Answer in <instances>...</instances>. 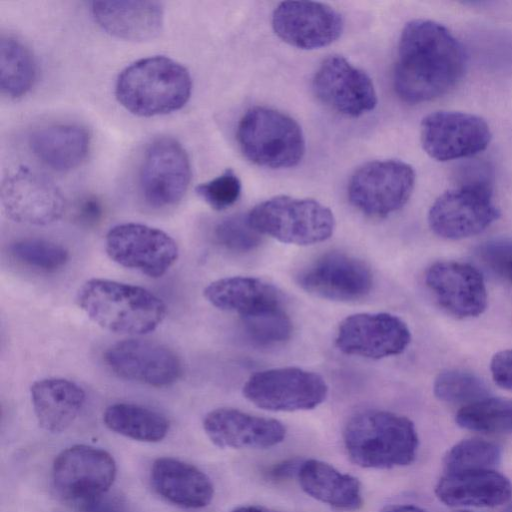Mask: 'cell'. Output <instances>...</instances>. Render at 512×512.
<instances>
[{
    "instance_id": "obj_21",
    "label": "cell",
    "mask_w": 512,
    "mask_h": 512,
    "mask_svg": "<svg viewBox=\"0 0 512 512\" xmlns=\"http://www.w3.org/2000/svg\"><path fill=\"white\" fill-rule=\"evenodd\" d=\"M203 429L214 445L233 449L270 448L282 442L286 435L284 425L276 419L229 407L207 413Z\"/></svg>"
},
{
    "instance_id": "obj_7",
    "label": "cell",
    "mask_w": 512,
    "mask_h": 512,
    "mask_svg": "<svg viewBox=\"0 0 512 512\" xmlns=\"http://www.w3.org/2000/svg\"><path fill=\"white\" fill-rule=\"evenodd\" d=\"M498 217L490 182L487 178L472 177L435 200L428 222L438 236L456 240L482 232Z\"/></svg>"
},
{
    "instance_id": "obj_3",
    "label": "cell",
    "mask_w": 512,
    "mask_h": 512,
    "mask_svg": "<svg viewBox=\"0 0 512 512\" xmlns=\"http://www.w3.org/2000/svg\"><path fill=\"white\" fill-rule=\"evenodd\" d=\"M343 442L355 465L389 469L411 464L419 441L415 426L407 417L389 411L366 410L349 419Z\"/></svg>"
},
{
    "instance_id": "obj_31",
    "label": "cell",
    "mask_w": 512,
    "mask_h": 512,
    "mask_svg": "<svg viewBox=\"0 0 512 512\" xmlns=\"http://www.w3.org/2000/svg\"><path fill=\"white\" fill-rule=\"evenodd\" d=\"M457 424L481 433L512 430V401L485 398L463 406L456 414Z\"/></svg>"
},
{
    "instance_id": "obj_2",
    "label": "cell",
    "mask_w": 512,
    "mask_h": 512,
    "mask_svg": "<svg viewBox=\"0 0 512 512\" xmlns=\"http://www.w3.org/2000/svg\"><path fill=\"white\" fill-rule=\"evenodd\" d=\"M75 301L95 324L117 334L152 332L167 312L165 303L149 290L102 278L84 282Z\"/></svg>"
},
{
    "instance_id": "obj_25",
    "label": "cell",
    "mask_w": 512,
    "mask_h": 512,
    "mask_svg": "<svg viewBox=\"0 0 512 512\" xmlns=\"http://www.w3.org/2000/svg\"><path fill=\"white\" fill-rule=\"evenodd\" d=\"M203 295L214 307L241 318L283 308V295L274 285L254 277L234 276L208 284Z\"/></svg>"
},
{
    "instance_id": "obj_22",
    "label": "cell",
    "mask_w": 512,
    "mask_h": 512,
    "mask_svg": "<svg viewBox=\"0 0 512 512\" xmlns=\"http://www.w3.org/2000/svg\"><path fill=\"white\" fill-rule=\"evenodd\" d=\"M439 500L454 507H496L512 496L510 480L494 470L445 473L435 487Z\"/></svg>"
},
{
    "instance_id": "obj_36",
    "label": "cell",
    "mask_w": 512,
    "mask_h": 512,
    "mask_svg": "<svg viewBox=\"0 0 512 512\" xmlns=\"http://www.w3.org/2000/svg\"><path fill=\"white\" fill-rule=\"evenodd\" d=\"M261 235L248 220V215L237 214L221 220L214 229L216 242L233 252H248L259 246Z\"/></svg>"
},
{
    "instance_id": "obj_23",
    "label": "cell",
    "mask_w": 512,
    "mask_h": 512,
    "mask_svg": "<svg viewBox=\"0 0 512 512\" xmlns=\"http://www.w3.org/2000/svg\"><path fill=\"white\" fill-rule=\"evenodd\" d=\"M91 12L103 30L129 41L157 37L164 22L163 5L158 1H94Z\"/></svg>"
},
{
    "instance_id": "obj_43",
    "label": "cell",
    "mask_w": 512,
    "mask_h": 512,
    "mask_svg": "<svg viewBox=\"0 0 512 512\" xmlns=\"http://www.w3.org/2000/svg\"><path fill=\"white\" fill-rule=\"evenodd\" d=\"M380 512H427L424 509L415 506V505H408V504H398V505H392L389 507H386Z\"/></svg>"
},
{
    "instance_id": "obj_40",
    "label": "cell",
    "mask_w": 512,
    "mask_h": 512,
    "mask_svg": "<svg viewBox=\"0 0 512 512\" xmlns=\"http://www.w3.org/2000/svg\"><path fill=\"white\" fill-rule=\"evenodd\" d=\"M490 369L499 386L512 390V350L496 353L491 360Z\"/></svg>"
},
{
    "instance_id": "obj_30",
    "label": "cell",
    "mask_w": 512,
    "mask_h": 512,
    "mask_svg": "<svg viewBox=\"0 0 512 512\" xmlns=\"http://www.w3.org/2000/svg\"><path fill=\"white\" fill-rule=\"evenodd\" d=\"M0 87L3 95L19 98L33 86L36 62L30 49L19 39L2 35L0 41Z\"/></svg>"
},
{
    "instance_id": "obj_14",
    "label": "cell",
    "mask_w": 512,
    "mask_h": 512,
    "mask_svg": "<svg viewBox=\"0 0 512 512\" xmlns=\"http://www.w3.org/2000/svg\"><path fill=\"white\" fill-rule=\"evenodd\" d=\"M411 341L410 330L390 313H357L339 324L335 344L348 355L382 359L401 354Z\"/></svg>"
},
{
    "instance_id": "obj_15",
    "label": "cell",
    "mask_w": 512,
    "mask_h": 512,
    "mask_svg": "<svg viewBox=\"0 0 512 512\" xmlns=\"http://www.w3.org/2000/svg\"><path fill=\"white\" fill-rule=\"evenodd\" d=\"M1 202L11 220L29 225H48L65 210L60 189L45 176L26 166L10 174L1 186Z\"/></svg>"
},
{
    "instance_id": "obj_46",
    "label": "cell",
    "mask_w": 512,
    "mask_h": 512,
    "mask_svg": "<svg viewBox=\"0 0 512 512\" xmlns=\"http://www.w3.org/2000/svg\"><path fill=\"white\" fill-rule=\"evenodd\" d=\"M504 512H512V503L504 510Z\"/></svg>"
},
{
    "instance_id": "obj_27",
    "label": "cell",
    "mask_w": 512,
    "mask_h": 512,
    "mask_svg": "<svg viewBox=\"0 0 512 512\" xmlns=\"http://www.w3.org/2000/svg\"><path fill=\"white\" fill-rule=\"evenodd\" d=\"M29 147L48 167L57 171H68L78 167L86 158L90 135L78 124H50L30 134Z\"/></svg>"
},
{
    "instance_id": "obj_47",
    "label": "cell",
    "mask_w": 512,
    "mask_h": 512,
    "mask_svg": "<svg viewBox=\"0 0 512 512\" xmlns=\"http://www.w3.org/2000/svg\"><path fill=\"white\" fill-rule=\"evenodd\" d=\"M458 512H469V511H458Z\"/></svg>"
},
{
    "instance_id": "obj_24",
    "label": "cell",
    "mask_w": 512,
    "mask_h": 512,
    "mask_svg": "<svg viewBox=\"0 0 512 512\" xmlns=\"http://www.w3.org/2000/svg\"><path fill=\"white\" fill-rule=\"evenodd\" d=\"M154 490L166 501L189 509L207 506L214 495L209 477L192 464L172 457L156 459L150 471Z\"/></svg>"
},
{
    "instance_id": "obj_16",
    "label": "cell",
    "mask_w": 512,
    "mask_h": 512,
    "mask_svg": "<svg viewBox=\"0 0 512 512\" xmlns=\"http://www.w3.org/2000/svg\"><path fill=\"white\" fill-rule=\"evenodd\" d=\"M299 286L310 294L333 301L365 298L373 286L370 268L360 259L340 251L327 252L297 276Z\"/></svg>"
},
{
    "instance_id": "obj_45",
    "label": "cell",
    "mask_w": 512,
    "mask_h": 512,
    "mask_svg": "<svg viewBox=\"0 0 512 512\" xmlns=\"http://www.w3.org/2000/svg\"><path fill=\"white\" fill-rule=\"evenodd\" d=\"M507 278H509L512 281V264H511L510 269L508 271Z\"/></svg>"
},
{
    "instance_id": "obj_11",
    "label": "cell",
    "mask_w": 512,
    "mask_h": 512,
    "mask_svg": "<svg viewBox=\"0 0 512 512\" xmlns=\"http://www.w3.org/2000/svg\"><path fill=\"white\" fill-rule=\"evenodd\" d=\"M190 179L189 157L176 139L159 137L147 146L139 172V189L147 205L162 209L177 204Z\"/></svg>"
},
{
    "instance_id": "obj_8",
    "label": "cell",
    "mask_w": 512,
    "mask_h": 512,
    "mask_svg": "<svg viewBox=\"0 0 512 512\" xmlns=\"http://www.w3.org/2000/svg\"><path fill=\"white\" fill-rule=\"evenodd\" d=\"M415 184L413 168L400 160H377L363 164L351 176L348 198L363 214L383 218L401 209Z\"/></svg>"
},
{
    "instance_id": "obj_44",
    "label": "cell",
    "mask_w": 512,
    "mask_h": 512,
    "mask_svg": "<svg viewBox=\"0 0 512 512\" xmlns=\"http://www.w3.org/2000/svg\"><path fill=\"white\" fill-rule=\"evenodd\" d=\"M231 512H278L263 506L245 505L234 508Z\"/></svg>"
},
{
    "instance_id": "obj_1",
    "label": "cell",
    "mask_w": 512,
    "mask_h": 512,
    "mask_svg": "<svg viewBox=\"0 0 512 512\" xmlns=\"http://www.w3.org/2000/svg\"><path fill=\"white\" fill-rule=\"evenodd\" d=\"M465 66V51L447 28L431 20H412L399 40L395 91L411 104L436 99L458 83Z\"/></svg>"
},
{
    "instance_id": "obj_18",
    "label": "cell",
    "mask_w": 512,
    "mask_h": 512,
    "mask_svg": "<svg viewBox=\"0 0 512 512\" xmlns=\"http://www.w3.org/2000/svg\"><path fill=\"white\" fill-rule=\"evenodd\" d=\"M313 90L325 105L349 117L362 116L377 105L371 78L339 55L321 63L313 78Z\"/></svg>"
},
{
    "instance_id": "obj_12",
    "label": "cell",
    "mask_w": 512,
    "mask_h": 512,
    "mask_svg": "<svg viewBox=\"0 0 512 512\" xmlns=\"http://www.w3.org/2000/svg\"><path fill=\"white\" fill-rule=\"evenodd\" d=\"M104 361L118 377L153 387L170 386L183 372L182 362L171 348L147 339H125L111 345Z\"/></svg>"
},
{
    "instance_id": "obj_42",
    "label": "cell",
    "mask_w": 512,
    "mask_h": 512,
    "mask_svg": "<svg viewBox=\"0 0 512 512\" xmlns=\"http://www.w3.org/2000/svg\"><path fill=\"white\" fill-rule=\"evenodd\" d=\"M302 462L297 460H286L273 466L269 471V477L273 480H283L291 477L293 474L298 475Z\"/></svg>"
},
{
    "instance_id": "obj_33",
    "label": "cell",
    "mask_w": 512,
    "mask_h": 512,
    "mask_svg": "<svg viewBox=\"0 0 512 512\" xmlns=\"http://www.w3.org/2000/svg\"><path fill=\"white\" fill-rule=\"evenodd\" d=\"M9 252L18 263L42 272L58 271L69 260L64 246L41 238L17 240L10 245Z\"/></svg>"
},
{
    "instance_id": "obj_37",
    "label": "cell",
    "mask_w": 512,
    "mask_h": 512,
    "mask_svg": "<svg viewBox=\"0 0 512 512\" xmlns=\"http://www.w3.org/2000/svg\"><path fill=\"white\" fill-rule=\"evenodd\" d=\"M241 181L233 170L227 169L221 175L199 184L195 191L215 210L232 206L240 197Z\"/></svg>"
},
{
    "instance_id": "obj_5",
    "label": "cell",
    "mask_w": 512,
    "mask_h": 512,
    "mask_svg": "<svg viewBox=\"0 0 512 512\" xmlns=\"http://www.w3.org/2000/svg\"><path fill=\"white\" fill-rule=\"evenodd\" d=\"M244 156L254 164L271 169L296 166L305 153L301 127L290 116L267 107L246 111L236 133Z\"/></svg>"
},
{
    "instance_id": "obj_34",
    "label": "cell",
    "mask_w": 512,
    "mask_h": 512,
    "mask_svg": "<svg viewBox=\"0 0 512 512\" xmlns=\"http://www.w3.org/2000/svg\"><path fill=\"white\" fill-rule=\"evenodd\" d=\"M248 340L261 347H270L289 340L293 326L283 308L273 309L242 318Z\"/></svg>"
},
{
    "instance_id": "obj_13",
    "label": "cell",
    "mask_w": 512,
    "mask_h": 512,
    "mask_svg": "<svg viewBox=\"0 0 512 512\" xmlns=\"http://www.w3.org/2000/svg\"><path fill=\"white\" fill-rule=\"evenodd\" d=\"M491 140L488 124L481 117L456 111H437L421 123L425 152L438 161L466 158L485 150Z\"/></svg>"
},
{
    "instance_id": "obj_32",
    "label": "cell",
    "mask_w": 512,
    "mask_h": 512,
    "mask_svg": "<svg viewBox=\"0 0 512 512\" xmlns=\"http://www.w3.org/2000/svg\"><path fill=\"white\" fill-rule=\"evenodd\" d=\"M501 450L493 442L480 439H464L446 453L443 465L446 473L469 470H494L500 463Z\"/></svg>"
},
{
    "instance_id": "obj_17",
    "label": "cell",
    "mask_w": 512,
    "mask_h": 512,
    "mask_svg": "<svg viewBox=\"0 0 512 512\" xmlns=\"http://www.w3.org/2000/svg\"><path fill=\"white\" fill-rule=\"evenodd\" d=\"M116 476V463L107 451L73 445L61 451L52 468L57 491L71 502L108 492Z\"/></svg>"
},
{
    "instance_id": "obj_39",
    "label": "cell",
    "mask_w": 512,
    "mask_h": 512,
    "mask_svg": "<svg viewBox=\"0 0 512 512\" xmlns=\"http://www.w3.org/2000/svg\"><path fill=\"white\" fill-rule=\"evenodd\" d=\"M81 512H126L122 502L108 492L72 502Z\"/></svg>"
},
{
    "instance_id": "obj_41",
    "label": "cell",
    "mask_w": 512,
    "mask_h": 512,
    "mask_svg": "<svg viewBox=\"0 0 512 512\" xmlns=\"http://www.w3.org/2000/svg\"><path fill=\"white\" fill-rule=\"evenodd\" d=\"M102 215V207L100 203L94 198L85 199L78 208L79 220L86 224L91 225L98 222Z\"/></svg>"
},
{
    "instance_id": "obj_19",
    "label": "cell",
    "mask_w": 512,
    "mask_h": 512,
    "mask_svg": "<svg viewBox=\"0 0 512 512\" xmlns=\"http://www.w3.org/2000/svg\"><path fill=\"white\" fill-rule=\"evenodd\" d=\"M275 34L287 44L311 50L333 43L341 35L343 19L331 6L312 1L280 3L272 15Z\"/></svg>"
},
{
    "instance_id": "obj_6",
    "label": "cell",
    "mask_w": 512,
    "mask_h": 512,
    "mask_svg": "<svg viewBox=\"0 0 512 512\" xmlns=\"http://www.w3.org/2000/svg\"><path fill=\"white\" fill-rule=\"evenodd\" d=\"M247 215L260 234L287 244L320 243L330 238L335 228L332 211L309 198L275 196L257 204Z\"/></svg>"
},
{
    "instance_id": "obj_20",
    "label": "cell",
    "mask_w": 512,
    "mask_h": 512,
    "mask_svg": "<svg viewBox=\"0 0 512 512\" xmlns=\"http://www.w3.org/2000/svg\"><path fill=\"white\" fill-rule=\"evenodd\" d=\"M425 283L438 304L456 317H475L486 308L487 293L483 277L470 264L436 262L427 269Z\"/></svg>"
},
{
    "instance_id": "obj_4",
    "label": "cell",
    "mask_w": 512,
    "mask_h": 512,
    "mask_svg": "<svg viewBox=\"0 0 512 512\" xmlns=\"http://www.w3.org/2000/svg\"><path fill=\"white\" fill-rule=\"evenodd\" d=\"M192 90L188 70L165 56L139 59L119 74L115 95L132 114L151 117L181 109Z\"/></svg>"
},
{
    "instance_id": "obj_38",
    "label": "cell",
    "mask_w": 512,
    "mask_h": 512,
    "mask_svg": "<svg viewBox=\"0 0 512 512\" xmlns=\"http://www.w3.org/2000/svg\"><path fill=\"white\" fill-rule=\"evenodd\" d=\"M477 256L490 271L507 278L512 264V240L494 239L487 241L479 246Z\"/></svg>"
},
{
    "instance_id": "obj_35",
    "label": "cell",
    "mask_w": 512,
    "mask_h": 512,
    "mask_svg": "<svg viewBox=\"0 0 512 512\" xmlns=\"http://www.w3.org/2000/svg\"><path fill=\"white\" fill-rule=\"evenodd\" d=\"M435 396L449 403L470 404L488 398V389L477 376L464 371L448 370L434 382Z\"/></svg>"
},
{
    "instance_id": "obj_29",
    "label": "cell",
    "mask_w": 512,
    "mask_h": 512,
    "mask_svg": "<svg viewBox=\"0 0 512 512\" xmlns=\"http://www.w3.org/2000/svg\"><path fill=\"white\" fill-rule=\"evenodd\" d=\"M108 429L141 442H159L169 431V421L160 412L134 403L109 405L103 413Z\"/></svg>"
},
{
    "instance_id": "obj_26",
    "label": "cell",
    "mask_w": 512,
    "mask_h": 512,
    "mask_svg": "<svg viewBox=\"0 0 512 512\" xmlns=\"http://www.w3.org/2000/svg\"><path fill=\"white\" fill-rule=\"evenodd\" d=\"M30 397L39 426L50 433L69 428L86 400L84 390L77 383L58 377L35 381L30 387Z\"/></svg>"
},
{
    "instance_id": "obj_28",
    "label": "cell",
    "mask_w": 512,
    "mask_h": 512,
    "mask_svg": "<svg viewBox=\"0 0 512 512\" xmlns=\"http://www.w3.org/2000/svg\"><path fill=\"white\" fill-rule=\"evenodd\" d=\"M297 476L302 490L324 504L344 511L357 510L362 506L358 479L326 462L316 459L303 461Z\"/></svg>"
},
{
    "instance_id": "obj_9",
    "label": "cell",
    "mask_w": 512,
    "mask_h": 512,
    "mask_svg": "<svg viewBox=\"0 0 512 512\" xmlns=\"http://www.w3.org/2000/svg\"><path fill=\"white\" fill-rule=\"evenodd\" d=\"M244 397L269 411L311 410L328 395V385L317 373L298 367L262 370L251 375L243 386Z\"/></svg>"
},
{
    "instance_id": "obj_10",
    "label": "cell",
    "mask_w": 512,
    "mask_h": 512,
    "mask_svg": "<svg viewBox=\"0 0 512 512\" xmlns=\"http://www.w3.org/2000/svg\"><path fill=\"white\" fill-rule=\"evenodd\" d=\"M108 257L120 266L159 278L177 261L176 241L166 232L140 223L112 227L105 237Z\"/></svg>"
}]
</instances>
